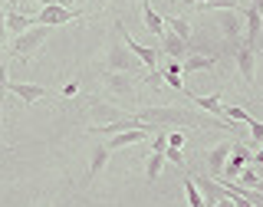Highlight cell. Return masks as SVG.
I'll list each match as a JSON object with an SVG mask.
<instances>
[{
	"instance_id": "cell-6",
	"label": "cell",
	"mask_w": 263,
	"mask_h": 207,
	"mask_svg": "<svg viewBox=\"0 0 263 207\" xmlns=\"http://www.w3.org/2000/svg\"><path fill=\"white\" fill-rule=\"evenodd\" d=\"M79 10H72V7H40L36 13H33V20L40 23V27H63V23H69V20H76Z\"/></svg>"
},
{
	"instance_id": "cell-19",
	"label": "cell",
	"mask_w": 263,
	"mask_h": 207,
	"mask_svg": "<svg viewBox=\"0 0 263 207\" xmlns=\"http://www.w3.org/2000/svg\"><path fill=\"white\" fill-rule=\"evenodd\" d=\"M109 155H112V152H109L105 145H92V155H89V178H96L99 171L109 164Z\"/></svg>"
},
{
	"instance_id": "cell-15",
	"label": "cell",
	"mask_w": 263,
	"mask_h": 207,
	"mask_svg": "<svg viewBox=\"0 0 263 207\" xmlns=\"http://www.w3.org/2000/svg\"><path fill=\"white\" fill-rule=\"evenodd\" d=\"M30 27H36V20L20 10H7V36H20V33H27Z\"/></svg>"
},
{
	"instance_id": "cell-33",
	"label": "cell",
	"mask_w": 263,
	"mask_h": 207,
	"mask_svg": "<svg viewBox=\"0 0 263 207\" xmlns=\"http://www.w3.org/2000/svg\"><path fill=\"white\" fill-rule=\"evenodd\" d=\"M257 175H260V181H257V187H253V191H260V197H263V168H257Z\"/></svg>"
},
{
	"instance_id": "cell-36",
	"label": "cell",
	"mask_w": 263,
	"mask_h": 207,
	"mask_svg": "<svg viewBox=\"0 0 263 207\" xmlns=\"http://www.w3.org/2000/svg\"><path fill=\"white\" fill-rule=\"evenodd\" d=\"M214 207H234V201H230V197H224V201H217Z\"/></svg>"
},
{
	"instance_id": "cell-21",
	"label": "cell",
	"mask_w": 263,
	"mask_h": 207,
	"mask_svg": "<svg viewBox=\"0 0 263 207\" xmlns=\"http://www.w3.org/2000/svg\"><path fill=\"white\" fill-rule=\"evenodd\" d=\"M161 168H164V155L161 152H152V158H148V164H145V181H148V184H155V181H158Z\"/></svg>"
},
{
	"instance_id": "cell-30",
	"label": "cell",
	"mask_w": 263,
	"mask_h": 207,
	"mask_svg": "<svg viewBox=\"0 0 263 207\" xmlns=\"http://www.w3.org/2000/svg\"><path fill=\"white\" fill-rule=\"evenodd\" d=\"M184 145V135H181V131H171L168 135V148H181Z\"/></svg>"
},
{
	"instance_id": "cell-10",
	"label": "cell",
	"mask_w": 263,
	"mask_h": 207,
	"mask_svg": "<svg viewBox=\"0 0 263 207\" xmlns=\"http://www.w3.org/2000/svg\"><path fill=\"white\" fill-rule=\"evenodd\" d=\"M102 86L115 96H135V76L128 72H102Z\"/></svg>"
},
{
	"instance_id": "cell-39",
	"label": "cell",
	"mask_w": 263,
	"mask_h": 207,
	"mask_svg": "<svg viewBox=\"0 0 263 207\" xmlns=\"http://www.w3.org/2000/svg\"><path fill=\"white\" fill-rule=\"evenodd\" d=\"M72 4H79V0H72Z\"/></svg>"
},
{
	"instance_id": "cell-31",
	"label": "cell",
	"mask_w": 263,
	"mask_h": 207,
	"mask_svg": "<svg viewBox=\"0 0 263 207\" xmlns=\"http://www.w3.org/2000/svg\"><path fill=\"white\" fill-rule=\"evenodd\" d=\"M250 164H253V168H263V148H260V152L250 158Z\"/></svg>"
},
{
	"instance_id": "cell-13",
	"label": "cell",
	"mask_w": 263,
	"mask_h": 207,
	"mask_svg": "<svg viewBox=\"0 0 263 207\" xmlns=\"http://www.w3.org/2000/svg\"><path fill=\"white\" fill-rule=\"evenodd\" d=\"M217 27L220 33H224L227 40H240V30H243V23H240V13L237 10H217Z\"/></svg>"
},
{
	"instance_id": "cell-1",
	"label": "cell",
	"mask_w": 263,
	"mask_h": 207,
	"mask_svg": "<svg viewBox=\"0 0 263 207\" xmlns=\"http://www.w3.org/2000/svg\"><path fill=\"white\" fill-rule=\"evenodd\" d=\"M135 119L142 122V125H152V128L181 125V128H227V131H237L234 122H220V119H211V115H197L191 109H178V105H152V109L135 112Z\"/></svg>"
},
{
	"instance_id": "cell-2",
	"label": "cell",
	"mask_w": 263,
	"mask_h": 207,
	"mask_svg": "<svg viewBox=\"0 0 263 207\" xmlns=\"http://www.w3.org/2000/svg\"><path fill=\"white\" fill-rule=\"evenodd\" d=\"M46 36H49V27H40V23H36V27H30L27 33H20V36L10 40V56H16V60L27 63L30 56L46 43Z\"/></svg>"
},
{
	"instance_id": "cell-3",
	"label": "cell",
	"mask_w": 263,
	"mask_h": 207,
	"mask_svg": "<svg viewBox=\"0 0 263 207\" xmlns=\"http://www.w3.org/2000/svg\"><path fill=\"white\" fill-rule=\"evenodd\" d=\"M138 69H142V63L125 49V43H122V40H112L109 53H105V72H128V76H135Z\"/></svg>"
},
{
	"instance_id": "cell-24",
	"label": "cell",
	"mask_w": 263,
	"mask_h": 207,
	"mask_svg": "<svg viewBox=\"0 0 263 207\" xmlns=\"http://www.w3.org/2000/svg\"><path fill=\"white\" fill-rule=\"evenodd\" d=\"M257 181H260V175H257L253 164H247L240 175H237V184H240V187H257Z\"/></svg>"
},
{
	"instance_id": "cell-16",
	"label": "cell",
	"mask_w": 263,
	"mask_h": 207,
	"mask_svg": "<svg viewBox=\"0 0 263 207\" xmlns=\"http://www.w3.org/2000/svg\"><path fill=\"white\" fill-rule=\"evenodd\" d=\"M158 40H161V49H164V53L171 56V60H178V63H181V60L187 56V43H184V40H178L175 33H171V30H164Z\"/></svg>"
},
{
	"instance_id": "cell-4",
	"label": "cell",
	"mask_w": 263,
	"mask_h": 207,
	"mask_svg": "<svg viewBox=\"0 0 263 207\" xmlns=\"http://www.w3.org/2000/svg\"><path fill=\"white\" fill-rule=\"evenodd\" d=\"M115 30L122 33V43H125V49H128L132 56H135L138 63H142V66H148L152 72L158 69V49H155V46H145V43H138V40L132 36L128 30H125V23H115Z\"/></svg>"
},
{
	"instance_id": "cell-11",
	"label": "cell",
	"mask_w": 263,
	"mask_h": 207,
	"mask_svg": "<svg viewBox=\"0 0 263 207\" xmlns=\"http://www.w3.org/2000/svg\"><path fill=\"white\" fill-rule=\"evenodd\" d=\"M191 181H194V187H197V191H201V197H204V207H214L217 201H224V187H220L214 178L197 175V178H191Z\"/></svg>"
},
{
	"instance_id": "cell-35",
	"label": "cell",
	"mask_w": 263,
	"mask_h": 207,
	"mask_svg": "<svg viewBox=\"0 0 263 207\" xmlns=\"http://www.w3.org/2000/svg\"><path fill=\"white\" fill-rule=\"evenodd\" d=\"M7 4V10H16V7H20V0H4Z\"/></svg>"
},
{
	"instance_id": "cell-12",
	"label": "cell",
	"mask_w": 263,
	"mask_h": 207,
	"mask_svg": "<svg viewBox=\"0 0 263 207\" xmlns=\"http://www.w3.org/2000/svg\"><path fill=\"white\" fill-rule=\"evenodd\" d=\"M260 27H263V16L257 10H250L247 7L243 10V46L257 49V40H260Z\"/></svg>"
},
{
	"instance_id": "cell-26",
	"label": "cell",
	"mask_w": 263,
	"mask_h": 207,
	"mask_svg": "<svg viewBox=\"0 0 263 207\" xmlns=\"http://www.w3.org/2000/svg\"><path fill=\"white\" fill-rule=\"evenodd\" d=\"M7 86H10V66L0 63V112H4V96H7Z\"/></svg>"
},
{
	"instance_id": "cell-23",
	"label": "cell",
	"mask_w": 263,
	"mask_h": 207,
	"mask_svg": "<svg viewBox=\"0 0 263 207\" xmlns=\"http://www.w3.org/2000/svg\"><path fill=\"white\" fill-rule=\"evenodd\" d=\"M184 194H187V207H204V197H201V191L194 187L191 175H184Z\"/></svg>"
},
{
	"instance_id": "cell-34",
	"label": "cell",
	"mask_w": 263,
	"mask_h": 207,
	"mask_svg": "<svg viewBox=\"0 0 263 207\" xmlns=\"http://www.w3.org/2000/svg\"><path fill=\"white\" fill-rule=\"evenodd\" d=\"M253 53H260V56H263V27H260V40H257V49H253Z\"/></svg>"
},
{
	"instance_id": "cell-25",
	"label": "cell",
	"mask_w": 263,
	"mask_h": 207,
	"mask_svg": "<svg viewBox=\"0 0 263 207\" xmlns=\"http://www.w3.org/2000/svg\"><path fill=\"white\" fill-rule=\"evenodd\" d=\"M237 0H208V4H201V10H237Z\"/></svg>"
},
{
	"instance_id": "cell-38",
	"label": "cell",
	"mask_w": 263,
	"mask_h": 207,
	"mask_svg": "<svg viewBox=\"0 0 263 207\" xmlns=\"http://www.w3.org/2000/svg\"><path fill=\"white\" fill-rule=\"evenodd\" d=\"M92 4H102V0H92Z\"/></svg>"
},
{
	"instance_id": "cell-5",
	"label": "cell",
	"mask_w": 263,
	"mask_h": 207,
	"mask_svg": "<svg viewBox=\"0 0 263 207\" xmlns=\"http://www.w3.org/2000/svg\"><path fill=\"white\" fill-rule=\"evenodd\" d=\"M250 158H253L250 148H247L243 142H234V145H230L227 161H224V171H220V178H224V181H237V175H240L247 164H250Z\"/></svg>"
},
{
	"instance_id": "cell-14",
	"label": "cell",
	"mask_w": 263,
	"mask_h": 207,
	"mask_svg": "<svg viewBox=\"0 0 263 207\" xmlns=\"http://www.w3.org/2000/svg\"><path fill=\"white\" fill-rule=\"evenodd\" d=\"M230 145H234V142H220V145L211 148V155H208V178H214V181L220 178L224 161H227V155H230Z\"/></svg>"
},
{
	"instance_id": "cell-42",
	"label": "cell",
	"mask_w": 263,
	"mask_h": 207,
	"mask_svg": "<svg viewBox=\"0 0 263 207\" xmlns=\"http://www.w3.org/2000/svg\"><path fill=\"white\" fill-rule=\"evenodd\" d=\"M184 207H187V204H184Z\"/></svg>"
},
{
	"instance_id": "cell-29",
	"label": "cell",
	"mask_w": 263,
	"mask_h": 207,
	"mask_svg": "<svg viewBox=\"0 0 263 207\" xmlns=\"http://www.w3.org/2000/svg\"><path fill=\"white\" fill-rule=\"evenodd\" d=\"M7 40H10L7 36V10H0V49L7 46Z\"/></svg>"
},
{
	"instance_id": "cell-8",
	"label": "cell",
	"mask_w": 263,
	"mask_h": 207,
	"mask_svg": "<svg viewBox=\"0 0 263 207\" xmlns=\"http://www.w3.org/2000/svg\"><path fill=\"white\" fill-rule=\"evenodd\" d=\"M234 60H237V69H240L243 82L253 86V76H257V53L243 43H234Z\"/></svg>"
},
{
	"instance_id": "cell-7",
	"label": "cell",
	"mask_w": 263,
	"mask_h": 207,
	"mask_svg": "<svg viewBox=\"0 0 263 207\" xmlns=\"http://www.w3.org/2000/svg\"><path fill=\"white\" fill-rule=\"evenodd\" d=\"M152 135H155V128H152V125L128 128V131H119V135H109L105 148H109V152H115V148H128V145H138V142H145V138H152Z\"/></svg>"
},
{
	"instance_id": "cell-28",
	"label": "cell",
	"mask_w": 263,
	"mask_h": 207,
	"mask_svg": "<svg viewBox=\"0 0 263 207\" xmlns=\"http://www.w3.org/2000/svg\"><path fill=\"white\" fill-rule=\"evenodd\" d=\"M164 161L178 164V168H184V155H181V148H164Z\"/></svg>"
},
{
	"instance_id": "cell-37",
	"label": "cell",
	"mask_w": 263,
	"mask_h": 207,
	"mask_svg": "<svg viewBox=\"0 0 263 207\" xmlns=\"http://www.w3.org/2000/svg\"><path fill=\"white\" fill-rule=\"evenodd\" d=\"M187 4H197V7H201V4H208V0H187Z\"/></svg>"
},
{
	"instance_id": "cell-27",
	"label": "cell",
	"mask_w": 263,
	"mask_h": 207,
	"mask_svg": "<svg viewBox=\"0 0 263 207\" xmlns=\"http://www.w3.org/2000/svg\"><path fill=\"white\" fill-rule=\"evenodd\" d=\"M243 125L247 128H250V138H253V142H263V122H257V119H253V115H247V122H243Z\"/></svg>"
},
{
	"instance_id": "cell-41",
	"label": "cell",
	"mask_w": 263,
	"mask_h": 207,
	"mask_svg": "<svg viewBox=\"0 0 263 207\" xmlns=\"http://www.w3.org/2000/svg\"><path fill=\"white\" fill-rule=\"evenodd\" d=\"M0 63H4V60H0Z\"/></svg>"
},
{
	"instance_id": "cell-40",
	"label": "cell",
	"mask_w": 263,
	"mask_h": 207,
	"mask_svg": "<svg viewBox=\"0 0 263 207\" xmlns=\"http://www.w3.org/2000/svg\"><path fill=\"white\" fill-rule=\"evenodd\" d=\"M260 102H263V96H260Z\"/></svg>"
},
{
	"instance_id": "cell-32",
	"label": "cell",
	"mask_w": 263,
	"mask_h": 207,
	"mask_svg": "<svg viewBox=\"0 0 263 207\" xmlns=\"http://www.w3.org/2000/svg\"><path fill=\"white\" fill-rule=\"evenodd\" d=\"M250 10H257L263 16V0H250Z\"/></svg>"
},
{
	"instance_id": "cell-18",
	"label": "cell",
	"mask_w": 263,
	"mask_h": 207,
	"mask_svg": "<svg viewBox=\"0 0 263 207\" xmlns=\"http://www.w3.org/2000/svg\"><path fill=\"white\" fill-rule=\"evenodd\" d=\"M142 20H145L148 33H155V36H161V33H164V20H161L158 13H155L152 0H142Z\"/></svg>"
},
{
	"instance_id": "cell-9",
	"label": "cell",
	"mask_w": 263,
	"mask_h": 207,
	"mask_svg": "<svg viewBox=\"0 0 263 207\" xmlns=\"http://www.w3.org/2000/svg\"><path fill=\"white\" fill-rule=\"evenodd\" d=\"M7 92H13L23 105H33V102H40V99H46L49 89L46 86H36V82H10Z\"/></svg>"
},
{
	"instance_id": "cell-17",
	"label": "cell",
	"mask_w": 263,
	"mask_h": 207,
	"mask_svg": "<svg viewBox=\"0 0 263 207\" xmlns=\"http://www.w3.org/2000/svg\"><path fill=\"white\" fill-rule=\"evenodd\" d=\"M214 66H217V56L194 53V56H184V60H181V72H204V69H214Z\"/></svg>"
},
{
	"instance_id": "cell-20",
	"label": "cell",
	"mask_w": 263,
	"mask_h": 207,
	"mask_svg": "<svg viewBox=\"0 0 263 207\" xmlns=\"http://www.w3.org/2000/svg\"><path fill=\"white\" fill-rule=\"evenodd\" d=\"M164 30H171L178 40H184V43H191V23L184 20V16H168L164 20Z\"/></svg>"
},
{
	"instance_id": "cell-22",
	"label": "cell",
	"mask_w": 263,
	"mask_h": 207,
	"mask_svg": "<svg viewBox=\"0 0 263 207\" xmlns=\"http://www.w3.org/2000/svg\"><path fill=\"white\" fill-rule=\"evenodd\" d=\"M92 112L102 119V125H109V122H115V119H125V112H122V109H115V105H105V102H92Z\"/></svg>"
}]
</instances>
